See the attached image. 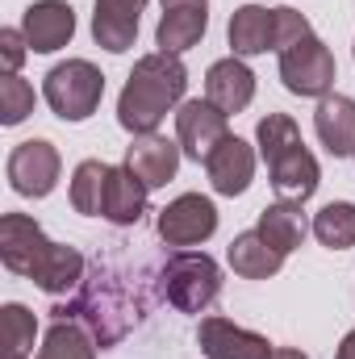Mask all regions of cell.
Returning <instances> with one entry per match:
<instances>
[{
	"label": "cell",
	"instance_id": "cell-10",
	"mask_svg": "<svg viewBox=\"0 0 355 359\" xmlns=\"http://www.w3.org/2000/svg\"><path fill=\"white\" fill-rule=\"evenodd\" d=\"M196 343L209 359H267L276 347L264 334L234 326L230 318H201L196 326Z\"/></svg>",
	"mask_w": 355,
	"mask_h": 359
},
{
	"label": "cell",
	"instance_id": "cell-23",
	"mask_svg": "<svg viewBox=\"0 0 355 359\" xmlns=\"http://www.w3.org/2000/svg\"><path fill=\"white\" fill-rule=\"evenodd\" d=\"M38 359H96V339L76 318H55V326L38 347Z\"/></svg>",
	"mask_w": 355,
	"mask_h": 359
},
{
	"label": "cell",
	"instance_id": "cell-13",
	"mask_svg": "<svg viewBox=\"0 0 355 359\" xmlns=\"http://www.w3.org/2000/svg\"><path fill=\"white\" fill-rule=\"evenodd\" d=\"M205 100H213L226 117L230 113H243L251 100H255V72L230 55V59H217L209 72H205Z\"/></svg>",
	"mask_w": 355,
	"mask_h": 359
},
{
	"label": "cell",
	"instance_id": "cell-6",
	"mask_svg": "<svg viewBox=\"0 0 355 359\" xmlns=\"http://www.w3.org/2000/svg\"><path fill=\"white\" fill-rule=\"evenodd\" d=\"M226 138H230L226 113H222L213 100H201V96H196V100H184L176 109V142L188 159L205 163Z\"/></svg>",
	"mask_w": 355,
	"mask_h": 359
},
{
	"label": "cell",
	"instance_id": "cell-11",
	"mask_svg": "<svg viewBox=\"0 0 355 359\" xmlns=\"http://www.w3.org/2000/svg\"><path fill=\"white\" fill-rule=\"evenodd\" d=\"M46 247H51V238L42 234V226L34 217H25V213H4L0 217V259H4L8 271L34 276Z\"/></svg>",
	"mask_w": 355,
	"mask_h": 359
},
{
	"label": "cell",
	"instance_id": "cell-31",
	"mask_svg": "<svg viewBox=\"0 0 355 359\" xmlns=\"http://www.w3.org/2000/svg\"><path fill=\"white\" fill-rule=\"evenodd\" d=\"M335 359H355V330L339 343V355H335Z\"/></svg>",
	"mask_w": 355,
	"mask_h": 359
},
{
	"label": "cell",
	"instance_id": "cell-2",
	"mask_svg": "<svg viewBox=\"0 0 355 359\" xmlns=\"http://www.w3.org/2000/svg\"><path fill=\"white\" fill-rule=\"evenodd\" d=\"M159 288L180 313H205L222 297V268L205 251H180L159 271Z\"/></svg>",
	"mask_w": 355,
	"mask_h": 359
},
{
	"label": "cell",
	"instance_id": "cell-9",
	"mask_svg": "<svg viewBox=\"0 0 355 359\" xmlns=\"http://www.w3.org/2000/svg\"><path fill=\"white\" fill-rule=\"evenodd\" d=\"M21 34H25V42H29L34 55H55L59 46L72 42L76 13L63 0H34L25 8V17H21Z\"/></svg>",
	"mask_w": 355,
	"mask_h": 359
},
{
	"label": "cell",
	"instance_id": "cell-4",
	"mask_svg": "<svg viewBox=\"0 0 355 359\" xmlns=\"http://www.w3.org/2000/svg\"><path fill=\"white\" fill-rule=\"evenodd\" d=\"M335 55H330V46L318 38V34H309V38H301L297 46H288L284 55H280V80H284V88L293 92V96H330L335 88Z\"/></svg>",
	"mask_w": 355,
	"mask_h": 359
},
{
	"label": "cell",
	"instance_id": "cell-7",
	"mask_svg": "<svg viewBox=\"0 0 355 359\" xmlns=\"http://www.w3.org/2000/svg\"><path fill=\"white\" fill-rule=\"evenodd\" d=\"M59 168H63L59 151L46 138H29V142H17L8 155V184L21 196H51L59 184Z\"/></svg>",
	"mask_w": 355,
	"mask_h": 359
},
{
	"label": "cell",
	"instance_id": "cell-28",
	"mask_svg": "<svg viewBox=\"0 0 355 359\" xmlns=\"http://www.w3.org/2000/svg\"><path fill=\"white\" fill-rule=\"evenodd\" d=\"M34 113V88L21 76H0V121L21 126Z\"/></svg>",
	"mask_w": 355,
	"mask_h": 359
},
{
	"label": "cell",
	"instance_id": "cell-19",
	"mask_svg": "<svg viewBox=\"0 0 355 359\" xmlns=\"http://www.w3.org/2000/svg\"><path fill=\"white\" fill-rule=\"evenodd\" d=\"M255 230H260V238H264L267 247H276L280 255H288V251H297L305 243L309 222H305V213H301L297 201H276V205H267L264 213H260Z\"/></svg>",
	"mask_w": 355,
	"mask_h": 359
},
{
	"label": "cell",
	"instance_id": "cell-24",
	"mask_svg": "<svg viewBox=\"0 0 355 359\" xmlns=\"http://www.w3.org/2000/svg\"><path fill=\"white\" fill-rule=\"evenodd\" d=\"M109 163L100 159H84L72 172V205L84 217H105V192H109Z\"/></svg>",
	"mask_w": 355,
	"mask_h": 359
},
{
	"label": "cell",
	"instance_id": "cell-25",
	"mask_svg": "<svg viewBox=\"0 0 355 359\" xmlns=\"http://www.w3.org/2000/svg\"><path fill=\"white\" fill-rule=\"evenodd\" d=\"M34 334H38V318L25 305H4L0 309V359H25L34 351Z\"/></svg>",
	"mask_w": 355,
	"mask_h": 359
},
{
	"label": "cell",
	"instance_id": "cell-12",
	"mask_svg": "<svg viewBox=\"0 0 355 359\" xmlns=\"http://www.w3.org/2000/svg\"><path fill=\"white\" fill-rule=\"evenodd\" d=\"M147 0H96L92 4V38L96 46H105L109 55H126L138 38V21H142Z\"/></svg>",
	"mask_w": 355,
	"mask_h": 359
},
{
	"label": "cell",
	"instance_id": "cell-8",
	"mask_svg": "<svg viewBox=\"0 0 355 359\" xmlns=\"http://www.w3.org/2000/svg\"><path fill=\"white\" fill-rule=\"evenodd\" d=\"M205 29H209V0H163L155 46L168 55H184L205 38Z\"/></svg>",
	"mask_w": 355,
	"mask_h": 359
},
{
	"label": "cell",
	"instance_id": "cell-21",
	"mask_svg": "<svg viewBox=\"0 0 355 359\" xmlns=\"http://www.w3.org/2000/svg\"><path fill=\"white\" fill-rule=\"evenodd\" d=\"M226 259H230V268L239 271L243 280H267V276H276V271L284 268V255L276 247H267L264 238H260V230L234 234Z\"/></svg>",
	"mask_w": 355,
	"mask_h": 359
},
{
	"label": "cell",
	"instance_id": "cell-26",
	"mask_svg": "<svg viewBox=\"0 0 355 359\" xmlns=\"http://www.w3.org/2000/svg\"><path fill=\"white\" fill-rule=\"evenodd\" d=\"M314 234H318V243L330 247V251L355 247V205L351 201H330V205L314 217Z\"/></svg>",
	"mask_w": 355,
	"mask_h": 359
},
{
	"label": "cell",
	"instance_id": "cell-30",
	"mask_svg": "<svg viewBox=\"0 0 355 359\" xmlns=\"http://www.w3.org/2000/svg\"><path fill=\"white\" fill-rule=\"evenodd\" d=\"M25 55H29V42H25V34L21 29H0V63H4V76H17V67L25 63Z\"/></svg>",
	"mask_w": 355,
	"mask_h": 359
},
{
	"label": "cell",
	"instance_id": "cell-14",
	"mask_svg": "<svg viewBox=\"0 0 355 359\" xmlns=\"http://www.w3.org/2000/svg\"><path fill=\"white\" fill-rule=\"evenodd\" d=\"M205 172H209L213 192H222V196H243V192L251 188V180H255V151H251V142H243V138L230 134V138L205 159Z\"/></svg>",
	"mask_w": 355,
	"mask_h": 359
},
{
	"label": "cell",
	"instance_id": "cell-29",
	"mask_svg": "<svg viewBox=\"0 0 355 359\" xmlns=\"http://www.w3.org/2000/svg\"><path fill=\"white\" fill-rule=\"evenodd\" d=\"M314 29H309V21L297 13V8H288V4H280V8H272V50H288V46H297L301 38H309Z\"/></svg>",
	"mask_w": 355,
	"mask_h": 359
},
{
	"label": "cell",
	"instance_id": "cell-20",
	"mask_svg": "<svg viewBox=\"0 0 355 359\" xmlns=\"http://www.w3.org/2000/svg\"><path fill=\"white\" fill-rule=\"evenodd\" d=\"M42 292H51V297H63V292H72L80 280H84V255L76 251V247H63V243H51L46 247V255L38 259V268L29 276Z\"/></svg>",
	"mask_w": 355,
	"mask_h": 359
},
{
	"label": "cell",
	"instance_id": "cell-22",
	"mask_svg": "<svg viewBox=\"0 0 355 359\" xmlns=\"http://www.w3.org/2000/svg\"><path fill=\"white\" fill-rule=\"evenodd\" d=\"M230 46L234 55H264L272 50V8L264 4H243L230 17Z\"/></svg>",
	"mask_w": 355,
	"mask_h": 359
},
{
	"label": "cell",
	"instance_id": "cell-15",
	"mask_svg": "<svg viewBox=\"0 0 355 359\" xmlns=\"http://www.w3.org/2000/svg\"><path fill=\"white\" fill-rule=\"evenodd\" d=\"M180 155H184L180 142H168L159 134H142V138H134L126 147V168L142 180L147 188H163L168 180H176Z\"/></svg>",
	"mask_w": 355,
	"mask_h": 359
},
{
	"label": "cell",
	"instance_id": "cell-5",
	"mask_svg": "<svg viewBox=\"0 0 355 359\" xmlns=\"http://www.w3.org/2000/svg\"><path fill=\"white\" fill-rule=\"evenodd\" d=\"M155 230H159V238H163L168 247H196V243L213 238V230H217V209H213L209 196L184 192V196L168 201V205L159 209Z\"/></svg>",
	"mask_w": 355,
	"mask_h": 359
},
{
	"label": "cell",
	"instance_id": "cell-27",
	"mask_svg": "<svg viewBox=\"0 0 355 359\" xmlns=\"http://www.w3.org/2000/svg\"><path fill=\"white\" fill-rule=\"evenodd\" d=\"M301 142V130H297V121L288 117V113H267L264 121L255 126V147H260V155H264V163H276L284 151H293Z\"/></svg>",
	"mask_w": 355,
	"mask_h": 359
},
{
	"label": "cell",
	"instance_id": "cell-18",
	"mask_svg": "<svg viewBox=\"0 0 355 359\" xmlns=\"http://www.w3.org/2000/svg\"><path fill=\"white\" fill-rule=\"evenodd\" d=\"M147 184L134 176L126 163L109 172V192H105V217L113 226H138L147 213Z\"/></svg>",
	"mask_w": 355,
	"mask_h": 359
},
{
	"label": "cell",
	"instance_id": "cell-16",
	"mask_svg": "<svg viewBox=\"0 0 355 359\" xmlns=\"http://www.w3.org/2000/svg\"><path fill=\"white\" fill-rule=\"evenodd\" d=\"M314 130H318V142H322L335 159L355 155V100L343 96V92L322 96L318 109H314Z\"/></svg>",
	"mask_w": 355,
	"mask_h": 359
},
{
	"label": "cell",
	"instance_id": "cell-32",
	"mask_svg": "<svg viewBox=\"0 0 355 359\" xmlns=\"http://www.w3.org/2000/svg\"><path fill=\"white\" fill-rule=\"evenodd\" d=\"M267 359H309V355H305V351H293V347H276Z\"/></svg>",
	"mask_w": 355,
	"mask_h": 359
},
{
	"label": "cell",
	"instance_id": "cell-17",
	"mask_svg": "<svg viewBox=\"0 0 355 359\" xmlns=\"http://www.w3.org/2000/svg\"><path fill=\"white\" fill-rule=\"evenodd\" d=\"M267 172H272V188H276L284 201H297V205H305V201L318 192V184H322V168H318V159L305 151V142H297V147L284 151L276 163H267Z\"/></svg>",
	"mask_w": 355,
	"mask_h": 359
},
{
	"label": "cell",
	"instance_id": "cell-1",
	"mask_svg": "<svg viewBox=\"0 0 355 359\" xmlns=\"http://www.w3.org/2000/svg\"><path fill=\"white\" fill-rule=\"evenodd\" d=\"M184 88H188V67L180 63V55H168V50L142 55L134 63L121 96H117V121H121V130H130L134 138L155 134L159 121L176 104H184Z\"/></svg>",
	"mask_w": 355,
	"mask_h": 359
},
{
	"label": "cell",
	"instance_id": "cell-3",
	"mask_svg": "<svg viewBox=\"0 0 355 359\" xmlns=\"http://www.w3.org/2000/svg\"><path fill=\"white\" fill-rule=\"evenodd\" d=\"M42 96L55 109L59 121H88L92 113L100 109L105 76H100V67H92L88 59H67V63L46 72Z\"/></svg>",
	"mask_w": 355,
	"mask_h": 359
}]
</instances>
